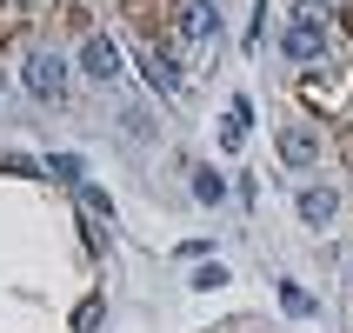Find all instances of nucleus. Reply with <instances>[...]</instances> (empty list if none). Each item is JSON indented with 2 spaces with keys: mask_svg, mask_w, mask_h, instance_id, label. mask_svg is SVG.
Here are the masks:
<instances>
[{
  "mask_svg": "<svg viewBox=\"0 0 353 333\" xmlns=\"http://www.w3.org/2000/svg\"><path fill=\"white\" fill-rule=\"evenodd\" d=\"M180 40H187V47H200V54L220 40V14H214V0H187V7H180Z\"/></svg>",
  "mask_w": 353,
  "mask_h": 333,
  "instance_id": "1",
  "label": "nucleus"
},
{
  "mask_svg": "<svg viewBox=\"0 0 353 333\" xmlns=\"http://www.w3.org/2000/svg\"><path fill=\"white\" fill-rule=\"evenodd\" d=\"M280 47H287V60H320V47H327V34H320V14H294Z\"/></svg>",
  "mask_w": 353,
  "mask_h": 333,
  "instance_id": "2",
  "label": "nucleus"
},
{
  "mask_svg": "<svg viewBox=\"0 0 353 333\" xmlns=\"http://www.w3.org/2000/svg\"><path fill=\"white\" fill-rule=\"evenodd\" d=\"M27 87H34L40 100H60V94H67V60H60V54H34V60H27Z\"/></svg>",
  "mask_w": 353,
  "mask_h": 333,
  "instance_id": "3",
  "label": "nucleus"
},
{
  "mask_svg": "<svg viewBox=\"0 0 353 333\" xmlns=\"http://www.w3.org/2000/svg\"><path fill=\"white\" fill-rule=\"evenodd\" d=\"M280 160H287V167H314V160H320V134H314V127H300V120H294V127H280Z\"/></svg>",
  "mask_w": 353,
  "mask_h": 333,
  "instance_id": "4",
  "label": "nucleus"
},
{
  "mask_svg": "<svg viewBox=\"0 0 353 333\" xmlns=\"http://www.w3.org/2000/svg\"><path fill=\"white\" fill-rule=\"evenodd\" d=\"M80 67H87L94 80H120V47H114L107 34H94L87 47H80Z\"/></svg>",
  "mask_w": 353,
  "mask_h": 333,
  "instance_id": "5",
  "label": "nucleus"
},
{
  "mask_svg": "<svg viewBox=\"0 0 353 333\" xmlns=\"http://www.w3.org/2000/svg\"><path fill=\"white\" fill-rule=\"evenodd\" d=\"M334 187H300V220H307V227H327V220H334Z\"/></svg>",
  "mask_w": 353,
  "mask_h": 333,
  "instance_id": "6",
  "label": "nucleus"
},
{
  "mask_svg": "<svg viewBox=\"0 0 353 333\" xmlns=\"http://www.w3.org/2000/svg\"><path fill=\"white\" fill-rule=\"evenodd\" d=\"M147 80H154L160 94H180V67H174V54H160V47H154V54H147Z\"/></svg>",
  "mask_w": 353,
  "mask_h": 333,
  "instance_id": "7",
  "label": "nucleus"
},
{
  "mask_svg": "<svg viewBox=\"0 0 353 333\" xmlns=\"http://www.w3.org/2000/svg\"><path fill=\"white\" fill-rule=\"evenodd\" d=\"M247 120H254V107L234 100V107H227V127H220V147H240V140H247Z\"/></svg>",
  "mask_w": 353,
  "mask_h": 333,
  "instance_id": "8",
  "label": "nucleus"
},
{
  "mask_svg": "<svg viewBox=\"0 0 353 333\" xmlns=\"http://www.w3.org/2000/svg\"><path fill=\"white\" fill-rule=\"evenodd\" d=\"M47 174L67 180V187H80V180H87V167H80V154H54V160H47Z\"/></svg>",
  "mask_w": 353,
  "mask_h": 333,
  "instance_id": "9",
  "label": "nucleus"
},
{
  "mask_svg": "<svg viewBox=\"0 0 353 333\" xmlns=\"http://www.w3.org/2000/svg\"><path fill=\"white\" fill-rule=\"evenodd\" d=\"M194 194L200 200H220V194H227V180H220L214 167H194Z\"/></svg>",
  "mask_w": 353,
  "mask_h": 333,
  "instance_id": "10",
  "label": "nucleus"
},
{
  "mask_svg": "<svg viewBox=\"0 0 353 333\" xmlns=\"http://www.w3.org/2000/svg\"><path fill=\"white\" fill-rule=\"evenodd\" d=\"M80 200H87V214H114V200L100 194V187H87V180H80Z\"/></svg>",
  "mask_w": 353,
  "mask_h": 333,
  "instance_id": "11",
  "label": "nucleus"
},
{
  "mask_svg": "<svg viewBox=\"0 0 353 333\" xmlns=\"http://www.w3.org/2000/svg\"><path fill=\"white\" fill-rule=\"evenodd\" d=\"M280 307H287V314H314V300L300 294V287H280Z\"/></svg>",
  "mask_w": 353,
  "mask_h": 333,
  "instance_id": "12",
  "label": "nucleus"
},
{
  "mask_svg": "<svg viewBox=\"0 0 353 333\" xmlns=\"http://www.w3.org/2000/svg\"><path fill=\"white\" fill-rule=\"evenodd\" d=\"M0 174H34V160L27 154H0Z\"/></svg>",
  "mask_w": 353,
  "mask_h": 333,
  "instance_id": "13",
  "label": "nucleus"
},
{
  "mask_svg": "<svg viewBox=\"0 0 353 333\" xmlns=\"http://www.w3.org/2000/svg\"><path fill=\"white\" fill-rule=\"evenodd\" d=\"M347 294H353V260H347Z\"/></svg>",
  "mask_w": 353,
  "mask_h": 333,
  "instance_id": "14",
  "label": "nucleus"
}]
</instances>
